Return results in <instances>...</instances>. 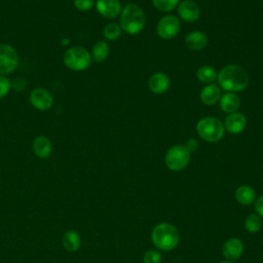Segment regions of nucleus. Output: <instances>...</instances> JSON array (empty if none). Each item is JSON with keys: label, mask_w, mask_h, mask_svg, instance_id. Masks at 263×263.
<instances>
[{"label": "nucleus", "mask_w": 263, "mask_h": 263, "mask_svg": "<svg viewBox=\"0 0 263 263\" xmlns=\"http://www.w3.org/2000/svg\"><path fill=\"white\" fill-rule=\"evenodd\" d=\"M178 13L182 20L188 23L196 22L199 17L200 10L198 5L191 0H185L178 6Z\"/></svg>", "instance_id": "nucleus-11"}, {"label": "nucleus", "mask_w": 263, "mask_h": 263, "mask_svg": "<svg viewBox=\"0 0 263 263\" xmlns=\"http://www.w3.org/2000/svg\"><path fill=\"white\" fill-rule=\"evenodd\" d=\"M197 78L199 81L203 82V83H211L213 81H215L218 77V73L215 70V68L210 67V66H203L200 67L197 70Z\"/></svg>", "instance_id": "nucleus-22"}, {"label": "nucleus", "mask_w": 263, "mask_h": 263, "mask_svg": "<svg viewBox=\"0 0 263 263\" xmlns=\"http://www.w3.org/2000/svg\"><path fill=\"white\" fill-rule=\"evenodd\" d=\"M161 261V255L155 250L147 251L143 257V263H159Z\"/></svg>", "instance_id": "nucleus-26"}, {"label": "nucleus", "mask_w": 263, "mask_h": 263, "mask_svg": "<svg viewBox=\"0 0 263 263\" xmlns=\"http://www.w3.org/2000/svg\"><path fill=\"white\" fill-rule=\"evenodd\" d=\"M31 105L40 111H46L53 105V98L51 93L44 88H35L31 91L29 97Z\"/></svg>", "instance_id": "nucleus-9"}, {"label": "nucleus", "mask_w": 263, "mask_h": 263, "mask_svg": "<svg viewBox=\"0 0 263 263\" xmlns=\"http://www.w3.org/2000/svg\"><path fill=\"white\" fill-rule=\"evenodd\" d=\"M239 105L240 100L233 92H227L223 95L220 99L221 109L227 113H234L239 108Z\"/></svg>", "instance_id": "nucleus-18"}, {"label": "nucleus", "mask_w": 263, "mask_h": 263, "mask_svg": "<svg viewBox=\"0 0 263 263\" xmlns=\"http://www.w3.org/2000/svg\"><path fill=\"white\" fill-rule=\"evenodd\" d=\"M66 67L73 71H83L90 66V53L83 47L73 46L68 48L63 57Z\"/></svg>", "instance_id": "nucleus-4"}, {"label": "nucleus", "mask_w": 263, "mask_h": 263, "mask_svg": "<svg viewBox=\"0 0 263 263\" xmlns=\"http://www.w3.org/2000/svg\"><path fill=\"white\" fill-rule=\"evenodd\" d=\"M220 86L228 91H241L249 84V76L246 70L237 65H227L218 74Z\"/></svg>", "instance_id": "nucleus-1"}, {"label": "nucleus", "mask_w": 263, "mask_h": 263, "mask_svg": "<svg viewBox=\"0 0 263 263\" xmlns=\"http://www.w3.org/2000/svg\"><path fill=\"white\" fill-rule=\"evenodd\" d=\"M180 30V22L175 15H165L157 24L156 31L159 37L162 39H172L174 38Z\"/></svg>", "instance_id": "nucleus-8"}, {"label": "nucleus", "mask_w": 263, "mask_h": 263, "mask_svg": "<svg viewBox=\"0 0 263 263\" xmlns=\"http://www.w3.org/2000/svg\"><path fill=\"white\" fill-rule=\"evenodd\" d=\"M247 119L245 115H242L241 113L234 112L226 117L224 128H226V130H228L231 134H239L245 129Z\"/></svg>", "instance_id": "nucleus-13"}, {"label": "nucleus", "mask_w": 263, "mask_h": 263, "mask_svg": "<svg viewBox=\"0 0 263 263\" xmlns=\"http://www.w3.org/2000/svg\"><path fill=\"white\" fill-rule=\"evenodd\" d=\"M103 34H104V37L108 40H116L119 38L121 34V28L118 25L111 23L105 26L103 30Z\"/></svg>", "instance_id": "nucleus-24"}, {"label": "nucleus", "mask_w": 263, "mask_h": 263, "mask_svg": "<svg viewBox=\"0 0 263 263\" xmlns=\"http://www.w3.org/2000/svg\"><path fill=\"white\" fill-rule=\"evenodd\" d=\"M109 53V46L105 41H98L91 49V58L97 63H102L106 60Z\"/></svg>", "instance_id": "nucleus-21"}, {"label": "nucleus", "mask_w": 263, "mask_h": 263, "mask_svg": "<svg viewBox=\"0 0 263 263\" xmlns=\"http://www.w3.org/2000/svg\"><path fill=\"white\" fill-rule=\"evenodd\" d=\"M261 225H262V221L259 217V215H256V214H250L247 218H246V221H245V226L247 228V230L251 233H254V232H257L260 230L261 228Z\"/></svg>", "instance_id": "nucleus-23"}, {"label": "nucleus", "mask_w": 263, "mask_h": 263, "mask_svg": "<svg viewBox=\"0 0 263 263\" xmlns=\"http://www.w3.org/2000/svg\"><path fill=\"white\" fill-rule=\"evenodd\" d=\"M220 263H234V262L229 261V260H225V261H222V262H220Z\"/></svg>", "instance_id": "nucleus-32"}, {"label": "nucleus", "mask_w": 263, "mask_h": 263, "mask_svg": "<svg viewBox=\"0 0 263 263\" xmlns=\"http://www.w3.org/2000/svg\"><path fill=\"white\" fill-rule=\"evenodd\" d=\"M196 129L202 140L215 143L221 140L225 128L219 119L215 117H204L198 121Z\"/></svg>", "instance_id": "nucleus-5"}, {"label": "nucleus", "mask_w": 263, "mask_h": 263, "mask_svg": "<svg viewBox=\"0 0 263 263\" xmlns=\"http://www.w3.org/2000/svg\"><path fill=\"white\" fill-rule=\"evenodd\" d=\"M62 242L64 249L67 250L68 252H76L81 247L80 235L74 230L67 231L63 236Z\"/></svg>", "instance_id": "nucleus-19"}, {"label": "nucleus", "mask_w": 263, "mask_h": 263, "mask_svg": "<svg viewBox=\"0 0 263 263\" xmlns=\"http://www.w3.org/2000/svg\"><path fill=\"white\" fill-rule=\"evenodd\" d=\"M33 150L39 158H47L52 150L50 140L44 136H38L33 142Z\"/></svg>", "instance_id": "nucleus-15"}, {"label": "nucleus", "mask_w": 263, "mask_h": 263, "mask_svg": "<svg viewBox=\"0 0 263 263\" xmlns=\"http://www.w3.org/2000/svg\"><path fill=\"white\" fill-rule=\"evenodd\" d=\"M145 26V15L142 9L134 4H127L121 11L120 28L127 34H137Z\"/></svg>", "instance_id": "nucleus-3"}, {"label": "nucleus", "mask_w": 263, "mask_h": 263, "mask_svg": "<svg viewBox=\"0 0 263 263\" xmlns=\"http://www.w3.org/2000/svg\"><path fill=\"white\" fill-rule=\"evenodd\" d=\"M255 210L259 216L263 217V195H261L255 202Z\"/></svg>", "instance_id": "nucleus-30"}, {"label": "nucleus", "mask_w": 263, "mask_h": 263, "mask_svg": "<svg viewBox=\"0 0 263 263\" xmlns=\"http://www.w3.org/2000/svg\"><path fill=\"white\" fill-rule=\"evenodd\" d=\"M234 196L240 204L249 205L254 201V199L256 197V192L252 187H250L248 185H242V186H239L235 190Z\"/></svg>", "instance_id": "nucleus-20"}, {"label": "nucleus", "mask_w": 263, "mask_h": 263, "mask_svg": "<svg viewBox=\"0 0 263 263\" xmlns=\"http://www.w3.org/2000/svg\"><path fill=\"white\" fill-rule=\"evenodd\" d=\"M74 6L80 11H87L93 6V0H74Z\"/></svg>", "instance_id": "nucleus-28"}, {"label": "nucleus", "mask_w": 263, "mask_h": 263, "mask_svg": "<svg viewBox=\"0 0 263 263\" xmlns=\"http://www.w3.org/2000/svg\"><path fill=\"white\" fill-rule=\"evenodd\" d=\"M10 83H11V88H13L16 91H22L23 89H25L27 84L26 80L23 79L22 77H17L13 81H10Z\"/></svg>", "instance_id": "nucleus-29"}, {"label": "nucleus", "mask_w": 263, "mask_h": 263, "mask_svg": "<svg viewBox=\"0 0 263 263\" xmlns=\"http://www.w3.org/2000/svg\"><path fill=\"white\" fill-rule=\"evenodd\" d=\"M221 91L218 85L216 84H208L204 86L200 92V100L205 105H214L220 99Z\"/></svg>", "instance_id": "nucleus-17"}, {"label": "nucleus", "mask_w": 263, "mask_h": 263, "mask_svg": "<svg viewBox=\"0 0 263 263\" xmlns=\"http://www.w3.org/2000/svg\"><path fill=\"white\" fill-rule=\"evenodd\" d=\"M151 238L156 248L162 251H170L178 245L180 235L178 229L174 225L170 223H160L153 228Z\"/></svg>", "instance_id": "nucleus-2"}, {"label": "nucleus", "mask_w": 263, "mask_h": 263, "mask_svg": "<svg viewBox=\"0 0 263 263\" xmlns=\"http://www.w3.org/2000/svg\"><path fill=\"white\" fill-rule=\"evenodd\" d=\"M190 160V151L183 145H175L165 154V164L172 171L183 170Z\"/></svg>", "instance_id": "nucleus-6"}, {"label": "nucleus", "mask_w": 263, "mask_h": 263, "mask_svg": "<svg viewBox=\"0 0 263 263\" xmlns=\"http://www.w3.org/2000/svg\"><path fill=\"white\" fill-rule=\"evenodd\" d=\"M179 0H152L153 5L160 11L163 12H167L173 10L177 4H178Z\"/></svg>", "instance_id": "nucleus-25"}, {"label": "nucleus", "mask_w": 263, "mask_h": 263, "mask_svg": "<svg viewBox=\"0 0 263 263\" xmlns=\"http://www.w3.org/2000/svg\"><path fill=\"white\" fill-rule=\"evenodd\" d=\"M96 7L98 12L107 18H114L121 12L119 0H97Z\"/></svg>", "instance_id": "nucleus-10"}, {"label": "nucleus", "mask_w": 263, "mask_h": 263, "mask_svg": "<svg viewBox=\"0 0 263 263\" xmlns=\"http://www.w3.org/2000/svg\"><path fill=\"white\" fill-rule=\"evenodd\" d=\"M198 147V143L197 141L193 140V139H190L188 142H187V145H186V148L189 150V151H195Z\"/></svg>", "instance_id": "nucleus-31"}, {"label": "nucleus", "mask_w": 263, "mask_h": 263, "mask_svg": "<svg viewBox=\"0 0 263 263\" xmlns=\"http://www.w3.org/2000/svg\"><path fill=\"white\" fill-rule=\"evenodd\" d=\"M18 64V57L15 49L8 45L0 44V75H7L12 73Z\"/></svg>", "instance_id": "nucleus-7"}, {"label": "nucleus", "mask_w": 263, "mask_h": 263, "mask_svg": "<svg viewBox=\"0 0 263 263\" xmlns=\"http://www.w3.org/2000/svg\"><path fill=\"white\" fill-rule=\"evenodd\" d=\"M10 88H11L10 80L4 75H0V99L4 98L8 93Z\"/></svg>", "instance_id": "nucleus-27"}, {"label": "nucleus", "mask_w": 263, "mask_h": 263, "mask_svg": "<svg viewBox=\"0 0 263 263\" xmlns=\"http://www.w3.org/2000/svg\"><path fill=\"white\" fill-rule=\"evenodd\" d=\"M149 88L156 95L164 93L170 87V79L164 73H155L149 79Z\"/></svg>", "instance_id": "nucleus-14"}, {"label": "nucleus", "mask_w": 263, "mask_h": 263, "mask_svg": "<svg viewBox=\"0 0 263 263\" xmlns=\"http://www.w3.org/2000/svg\"><path fill=\"white\" fill-rule=\"evenodd\" d=\"M186 45L192 50H200L208 44V37L204 33L195 31L187 35L185 39Z\"/></svg>", "instance_id": "nucleus-16"}, {"label": "nucleus", "mask_w": 263, "mask_h": 263, "mask_svg": "<svg viewBox=\"0 0 263 263\" xmlns=\"http://www.w3.org/2000/svg\"><path fill=\"white\" fill-rule=\"evenodd\" d=\"M223 256L229 260L234 261L238 259L243 251L242 241L238 238H229L223 245Z\"/></svg>", "instance_id": "nucleus-12"}]
</instances>
